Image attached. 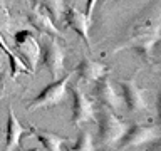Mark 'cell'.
<instances>
[{"mask_svg":"<svg viewBox=\"0 0 161 151\" xmlns=\"http://www.w3.org/2000/svg\"><path fill=\"white\" fill-rule=\"evenodd\" d=\"M118 89L121 92L124 106L131 113H146L148 111V101H146V91L136 84V79H123L118 81Z\"/></svg>","mask_w":161,"mask_h":151,"instance_id":"cell-8","label":"cell"},{"mask_svg":"<svg viewBox=\"0 0 161 151\" xmlns=\"http://www.w3.org/2000/svg\"><path fill=\"white\" fill-rule=\"evenodd\" d=\"M32 3L40 5V7L49 14V17L52 19V22L55 25H57L64 17V8H65L64 0H34Z\"/></svg>","mask_w":161,"mask_h":151,"instance_id":"cell-16","label":"cell"},{"mask_svg":"<svg viewBox=\"0 0 161 151\" xmlns=\"http://www.w3.org/2000/svg\"><path fill=\"white\" fill-rule=\"evenodd\" d=\"M67 151H94V143H92V136L87 129L79 131L77 141L74 146H70Z\"/></svg>","mask_w":161,"mask_h":151,"instance_id":"cell-17","label":"cell"},{"mask_svg":"<svg viewBox=\"0 0 161 151\" xmlns=\"http://www.w3.org/2000/svg\"><path fill=\"white\" fill-rule=\"evenodd\" d=\"M62 19L65 20V24L82 39L86 47L91 49V40H89V27H91L89 22L91 20L84 15V12H80V10L75 8V7H67V8H64V17Z\"/></svg>","mask_w":161,"mask_h":151,"instance_id":"cell-13","label":"cell"},{"mask_svg":"<svg viewBox=\"0 0 161 151\" xmlns=\"http://www.w3.org/2000/svg\"><path fill=\"white\" fill-rule=\"evenodd\" d=\"M29 129H30V136H34L47 151H67L64 148V144L69 141L67 136H60L57 133H52V131L35 128V126H29Z\"/></svg>","mask_w":161,"mask_h":151,"instance_id":"cell-15","label":"cell"},{"mask_svg":"<svg viewBox=\"0 0 161 151\" xmlns=\"http://www.w3.org/2000/svg\"><path fill=\"white\" fill-rule=\"evenodd\" d=\"M158 44H159V34L146 35V37H138L133 40H128L118 49L131 47L141 55V59L149 65H158L159 64V55H158Z\"/></svg>","mask_w":161,"mask_h":151,"instance_id":"cell-9","label":"cell"},{"mask_svg":"<svg viewBox=\"0 0 161 151\" xmlns=\"http://www.w3.org/2000/svg\"><path fill=\"white\" fill-rule=\"evenodd\" d=\"M111 2H116V0H97V3H96V7H104V5H108V3H111Z\"/></svg>","mask_w":161,"mask_h":151,"instance_id":"cell-20","label":"cell"},{"mask_svg":"<svg viewBox=\"0 0 161 151\" xmlns=\"http://www.w3.org/2000/svg\"><path fill=\"white\" fill-rule=\"evenodd\" d=\"M0 134H2V131H0Z\"/></svg>","mask_w":161,"mask_h":151,"instance_id":"cell-24","label":"cell"},{"mask_svg":"<svg viewBox=\"0 0 161 151\" xmlns=\"http://www.w3.org/2000/svg\"><path fill=\"white\" fill-rule=\"evenodd\" d=\"M74 70L77 72V77H79L77 81L82 84L96 82V81H99L101 77H104V76L111 72V69L106 64L99 62V60H92L89 57H84Z\"/></svg>","mask_w":161,"mask_h":151,"instance_id":"cell-12","label":"cell"},{"mask_svg":"<svg viewBox=\"0 0 161 151\" xmlns=\"http://www.w3.org/2000/svg\"><path fill=\"white\" fill-rule=\"evenodd\" d=\"M10 24H12V17L8 7L5 0H0V34H10Z\"/></svg>","mask_w":161,"mask_h":151,"instance_id":"cell-18","label":"cell"},{"mask_svg":"<svg viewBox=\"0 0 161 151\" xmlns=\"http://www.w3.org/2000/svg\"><path fill=\"white\" fill-rule=\"evenodd\" d=\"M97 123H99V144L103 146H113L118 144L119 139L124 136L128 124L123 118H119L113 109L101 108L97 113Z\"/></svg>","mask_w":161,"mask_h":151,"instance_id":"cell-4","label":"cell"},{"mask_svg":"<svg viewBox=\"0 0 161 151\" xmlns=\"http://www.w3.org/2000/svg\"><path fill=\"white\" fill-rule=\"evenodd\" d=\"M69 81H70V72L64 74L62 77H59L57 81L50 82L49 86L40 91L35 98L27 104V113H34L37 109H50L54 106H59L62 101L67 98V87H69Z\"/></svg>","mask_w":161,"mask_h":151,"instance_id":"cell-3","label":"cell"},{"mask_svg":"<svg viewBox=\"0 0 161 151\" xmlns=\"http://www.w3.org/2000/svg\"><path fill=\"white\" fill-rule=\"evenodd\" d=\"M17 151H40L39 148H34V149H17Z\"/></svg>","mask_w":161,"mask_h":151,"instance_id":"cell-22","label":"cell"},{"mask_svg":"<svg viewBox=\"0 0 161 151\" xmlns=\"http://www.w3.org/2000/svg\"><path fill=\"white\" fill-rule=\"evenodd\" d=\"M159 124L148 123V124H134L126 129L124 136L119 139V148H138L141 144L153 143L159 138Z\"/></svg>","mask_w":161,"mask_h":151,"instance_id":"cell-6","label":"cell"},{"mask_svg":"<svg viewBox=\"0 0 161 151\" xmlns=\"http://www.w3.org/2000/svg\"><path fill=\"white\" fill-rule=\"evenodd\" d=\"M29 24H30V27H34V30L37 34L50 35V37H55V39H62V34L57 29V25L52 22L49 14L37 3H32V10L29 12Z\"/></svg>","mask_w":161,"mask_h":151,"instance_id":"cell-11","label":"cell"},{"mask_svg":"<svg viewBox=\"0 0 161 151\" xmlns=\"http://www.w3.org/2000/svg\"><path fill=\"white\" fill-rule=\"evenodd\" d=\"M39 45H40V55H42V64L49 70V74L52 76V79L57 81L59 77H62L65 54H64V49L60 45L59 39L40 34Z\"/></svg>","mask_w":161,"mask_h":151,"instance_id":"cell-5","label":"cell"},{"mask_svg":"<svg viewBox=\"0 0 161 151\" xmlns=\"http://www.w3.org/2000/svg\"><path fill=\"white\" fill-rule=\"evenodd\" d=\"M27 2H30V3H32V2H34V0H27Z\"/></svg>","mask_w":161,"mask_h":151,"instance_id":"cell-23","label":"cell"},{"mask_svg":"<svg viewBox=\"0 0 161 151\" xmlns=\"http://www.w3.org/2000/svg\"><path fill=\"white\" fill-rule=\"evenodd\" d=\"M96 3H97V0H86V12H84V15L89 20L92 19V14L96 10Z\"/></svg>","mask_w":161,"mask_h":151,"instance_id":"cell-19","label":"cell"},{"mask_svg":"<svg viewBox=\"0 0 161 151\" xmlns=\"http://www.w3.org/2000/svg\"><path fill=\"white\" fill-rule=\"evenodd\" d=\"M72 94V124L80 128L82 124L94 121V99H91L79 86H70Z\"/></svg>","mask_w":161,"mask_h":151,"instance_id":"cell-7","label":"cell"},{"mask_svg":"<svg viewBox=\"0 0 161 151\" xmlns=\"http://www.w3.org/2000/svg\"><path fill=\"white\" fill-rule=\"evenodd\" d=\"M92 91H94L96 99H97L104 108L118 109V108H121V104H123L121 92L118 91V86L109 79V74L104 76V77H101L99 81H96Z\"/></svg>","mask_w":161,"mask_h":151,"instance_id":"cell-10","label":"cell"},{"mask_svg":"<svg viewBox=\"0 0 161 151\" xmlns=\"http://www.w3.org/2000/svg\"><path fill=\"white\" fill-rule=\"evenodd\" d=\"M113 151H114V149H113Z\"/></svg>","mask_w":161,"mask_h":151,"instance_id":"cell-25","label":"cell"},{"mask_svg":"<svg viewBox=\"0 0 161 151\" xmlns=\"http://www.w3.org/2000/svg\"><path fill=\"white\" fill-rule=\"evenodd\" d=\"M159 25H161V3L159 0H151L128 24L126 42L138 37L159 34Z\"/></svg>","mask_w":161,"mask_h":151,"instance_id":"cell-1","label":"cell"},{"mask_svg":"<svg viewBox=\"0 0 161 151\" xmlns=\"http://www.w3.org/2000/svg\"><path fill=\"white\" fill-rule=\"evenodd\" d=\"M14 52L22 60V64L29 69L30 74L37 70L39 60H40V45L35 35V30L32 29H20L14 34Z\"/></svg>","mask_w":161,"mask_h":151,"instance_id":"cell-2","label":"cell"},{"mask_svg":"<svg viewBox=\"0 0 161 151\" xmlns=\"http://www.w3.org/2000/svg\"><path fill=\"white\" fill-rule=\"evenodd\" d=\"M2 50H0V72H2V69H3V59H2Z\"/></svg>","mask_w":161,"mask_h":151,"instance_id":"cell-21","label":"cell"},{"mask_svg":"<svg viewBox=\"0 0 161 151\" xmlns=\"http://www.w3.org/2000/svg\"><path fill=\"white\" fill-rule=\"evenodd\" d=\"M24 136H30V129L24 128L17 119L14 109L8 108V116H7V129H5V151H17L20 148V139Z\"/></svg>","mask_w":161,"mask_h":151,"instance_id":"cell-14","label":"cell"}]
</instances>
